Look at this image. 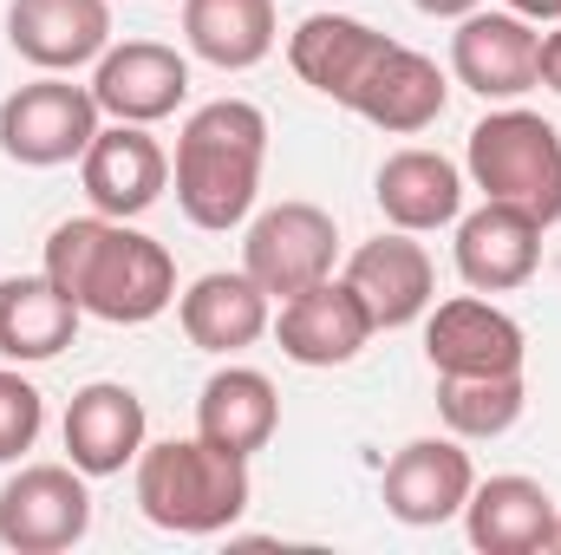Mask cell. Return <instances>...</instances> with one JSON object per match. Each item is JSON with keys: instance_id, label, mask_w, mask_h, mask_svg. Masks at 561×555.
<instances>
[{"instance_id": "1", "label": "cell", "mask_w": 561, "mask_h": 555, "mask_svg": "<svg viewBox=\"0 0 561 555\" xmlns=\"http://www.w3.org/2000/svg\"><path fill=\"white\" fill-rule=\"evenodd\" d=\"M287 66L320 99L359 112L366 125H379L392 138H419L424 125L444 118V99H450L437 59L386 39L379 26H366L353 13H307L287 33Z\"/></svg>"}, {"instance_id": "2", "label": "cell", "mask_w": 561, "mask_h": 555, "mask_svg": "<svg viewBox=\"0 0 561 555\" xmlns=\"http://www.w3.org/2000/svg\"><path fill=\"white\" fill-rule=\"evenodd\" d=\"M46 275L59 294L79 301V314L144 327L176 301V262L163 242L118 216H72L46 236Z\"/></svg>"}, {"instance_id": "3", "label": "cell", "mask_w": 561, "mask_h": 555, "mask_svg": "<svg viewBox=\"0 0 561 555\" xmlns=\"http://www.w3.org/2000/svg\"><path fill=\"white\" fill-rule=\"evenodd\" d=\"M268 157V118L249 99H216L176 132V203L196 229H236L255 209Z\"/></svg>"}, {"instance_id": "4", "label": "cell", "mask_w": 561, "mask_h": 555, "mask_svg": "<svg viewBox=\"0 0 561 555\" xmlns=\"http://www.w3.org/2000/svg\"><path fill=\"white\" fill-rule=\"evenodd\" d=\"M249 457L209 438H163L138 451V510L170 536H216L249 510Z\"/></svg>"}, {"instance_id": "5", "label": "cell", "mask_w": 561, "mask_h": 555, "mask_svg": "<svg viewBox=\"0 0 561 555\" xmlns=\"http://www.w3.org/2000/svg\"><path fill=\"white\" fill-rule=\"evenodd\" d=\"M470 183L490 196V203H516L529 209L542 229L561 223V132L542 112H490L477 132H470Z\"/></svg>"}, {"instance_id": "6", "label": "cell", "mask_w": 561, "mask_h": 555, "mask_svg": "<svg viewBox=\"0 0 561 555\" xmlns=\"http://www.w3.org/2000/svg\"><path fill=\"white\" fill-rule=\"evenodd\" d=\"M99 138V99L92 86H72L59 72L20 86L0 99V150L26 170H53L85 157V144Z\"/></svg>"}, {"instance_id": "7", "label": "cell", "mask_w": 561, "mask_h": 555, "mask_svg": "<svg viewBox=\"0 0 561 555\" xmlns=\"http://www.w3.org/2000/svg\"><path fill=\"white\" fill-rule=\"evenodd\" d=\"M92 530V490L79 464H26L0 484V543L20 555L72 550Z\"/></svg>"}, {"instance_id": "8", "label": "cell", "mask_w": 561, "mask_h": 555, "mask_svg": "<svg viewBox=\"0 0 561 555\" xmlns=\"http://www.w3.org/2000/svg\"><path fill=\"white\" fill-rule=\"evenodd\" d=\"M333 256H340V229L320 203H275L249 223V242H242V269L255 275V287L268 301H287L300 287L333 275Z\"/></svg>"}, {"instance_id": "9", "label": "cell", "mask_w": 561, "mask_h": 555, "mask_svg": "<svg viewBox=\"0 0 561 555\" xmlns=\"http://www.w3.org/2000/svg\"><path fill=\"white\" fill-rule=\"evenodd\" d=\"M373 333L379 327H373L366 301L333 275L300 287V294H287L280 301V320H275V340L294 366H346V360L366 353Z\"/></svg>"}, {"instance_id": "10", "label": "cell", "mask_w": 561, "mask_h": 555, "mask_svg": "<svg viewBox=\"0 0 561 555\" xmlns=\"http://www.w3.org/2000/svg\"><path fill=\"white\" fill-rule=\"evenodd\" d=\"M542 33L523 13H463L450 33V72L477 99H523L536 86Z\"/></svg>"}, {"instance_id": "11", "label": "cell", "mask_w": 561, "mask_h": 555, "mask_svg": "<svg viewBox=\"0 0 561 555\" xmlns=\"http://www.w3.org/2000/svg\"><path fill=\"white\" fill-rule=\"evenodd\" d=\"M79 177H85V196H92L99 216L131 223V216H144L163 196L170 157H163V144L150 138L144 125H99V138L85 144V157H79Z\"/></svg>"}, {"instance_id": "12", "label": "cell", "mask_w": 561, "mask_h": 555, "mask_svg": "<svg viewBox=\"0 0 561 555\" xmlns=\"http://www.w3.org/2000/svg\"><path fill=\"white\" fill-rule=\"evenodd\" d=\"M7 39L39 72H79V66L105 59L112 7L105 0H13L7 7Z\"/></svg>"}, {"instance_id": "13", "label": "cell", "mask_w": 561, "mask_h": 555, "mask_svg": "<svg viewBox=\"0 0 561 555\" xmlns=\"http://www.w3.org/2000/svg\"><path fill=\"white\" fill-rule=\"evenodd\" d=\"M183 92H190V66H183V53H170L157 39L105 46V59L92 72V99L118 125H157V118H170L183 105Z\"/></svg>"}, {"instance_id": "14", "label": "cell", "mask_w": 561, "mask_h": 555, "mask_svg": "<svg viewBox=\"0 0 561 555\" xmlns=\"http://www.w3.org/2000/svg\"><path fill=\"white\" fill-rule=\"evenodd\" d=\"M470 490H477L470 451H457L450 438H412L386 464V510L412 530H437V523L463 517Z\"/></svg>"}, {"instance_id": "15", "label": "cell", "mask_w": 561, "mask_h": 555, "mask_svg": "<svg viewBox=\"0 0 561 555\" xmlns=\"http://www.w3.org/2000/svg\"><path fill=\"white\" fill-rule=\"evenodd\" d=\"M424 353H431L437 373H523L529 340L503 307H490L477 294H457L424 320Z\"/></svg>"}, {"instance_id": "16", "label": "cell", "mask_w": 561, "mask_h": 555, "mask_svg": "<svg viewBox=\"0 0 561 555\" xmlns=\"http://www.w3.org/2000/svg\"><path fill=\"white\" fill-rule=\"evenodd\" d=\"M346 287L366 301L373 327H412L437 301V269H431L424 242H412L405 229H392V236H373V242L353 249Z\"/></svg>"}, {"instance_id": "17", "label": "cell", "mask_w": 561, "mask_h": 555, "mask_svg": "<svg viewBox=\"0 0 561 555\" xmlns=\"http://www.w3.org/2000/svg\"><path fill=\"white\" fill-rule=\"evenodd\" d=\"M542 262V223L516 203H490L470 209L457 223V275L470 281L477 294H510L536 275Z\"/></svg>"}, {"instance_id": "18", "label": "cell", "mask_w": 561, "mask_h": 555, "mask_svg": "<svg viewBox=\"0 0 561 555\" xmlns=\"http://www.w3.org/2000/svg\"><path fill=\"white\" fill-rule=\"evenodd\" d=\"M144 451V399L118 380H92L66 406V457L85 477H118Z\"/></svg>"}, {"instance_id": "19", "label": "cell", "mask_w": 561, "mask_h": 555, "mask_svg": "<svg viewBox=\"0 0 561 555\" xmlns=\"http://www.w3.org/2000/svg\"><path fill=\"white\" fill-rule=\"evenodd\" d=\"M556 517H561L556 497L536 477H490L463 503L470 550H483V555H549Z\"/></svg>"}, {"instance_id": "20", "label": "cell", "mask_w": 561, "mask_h": 555, "mask_svg": "<svg viewBox=\"0 0 561 555\" xmlns=\"http://www.w3.org/2000/svg\"><path fill=\"white\" fill-rule=\"evenodd\" d=\"M379 209H386V223L392 229H405V236H424V229H444V223H457L463 216V170L444 157V150H392L386 163H379Z\"/></svg>"}, {"instance_id": "21", "label": "cell", "mask_w": 561, "mask_h": 555, "mask_svg": "<svg viewBox=\"0 0 561 555\" xmlns=\"http://www.w3.org/2000/svg\"><path fill=\"white\" fill-rule=\"evenodd\" d=\"M79 333V301L59 294L53 275H7L0 281V360L39 366L59 360Z\"/></svg>"}, {"instance_id": "22", "label": "cell", "mask_w": 561, "mask_h": 555, "mask_svg": "<svg viewBox=\"0 0 561 555\" xmlns=\"http://www.w3.org/2000/svg\"><path fill=\"white\" fill-rule=\"evenodd\" d=\"M176 314H183L190 347H203V353H242V347H255L268 333V294L255 287L249 269L242 275L216 269V275L190 281V294L176 301Z\"/></svg>"}, {"instance_id": "23", "label": "cell", "mask_w": 561, "mask_h": 555, "mask_svg": "<svg viewBox=\"0 0 561 555\" xmlns=\"http://www.w3.org/2000/svg\"><path fill=\"white\" fill-rule=\"evenodd\" d=\"M280 424V399H275V380L255 373V366H222L203 399H196V438L236 451V457H255Z\"/></svg>"}, {"instance_id": "24", "label": "cell", "mask_w": 561, "mask_h": 555, "mask_svg": "<svg viewBox=\"0 0 561 555\" xmlns=\"http://www.w3.org/2000/svg\"><path fill=\"white\" fill-rule=\"evenodd\" d=\"M183 39L222 72H249L275 53V0H183Z\"/></svg>"}, {"instance_id": "25", "label": "cell", "mask_w": 561, "mask_h": 555, "mask_svg": "<svg viewBox=\"0 0 561 555\" xmlns=\"http://www.w3.org/2000/svg\"><path fill=\"white\" fill-rule=\"evenodd\" d=\"M523 406V373H437V412L457 438H503Z\"/></svg>"}, {"instance_id": "26", "label": "cell", "mask_w": 561, "mask_h": 555, "mask_svg": "<svg viewBox=\"0 0 561 555\" xmlns=\"http://www.w3.org/2000/svg\"><path fill=\"white\" fill-rule=\"evenodd\" d=\"M39 424H46V399H39V386L20 380L13 366H0V464L26 457L33 438H39Z\"/></svg>"}, {"instance_id": "27", "label": "cell", "mask_w": 561, "mask_h": 555, "mask_svg": "<svg viewBox=\"0 0 561 555\" xmlns=\"http://www.w3.org/2000/svg\"><path fill=\"white\" fill-rule=\"evenodd\" d=\"M536 79H542L549 92H561V26H556V33H542V53H536Z\"/></svg>"}, {"instance_id": "28", "label": "cell", "mask_w": 561, "mask_h": 555, "mask_svg": "<svg viewBox=\"0 0 561 555\" xmlns=\"http://www.w3.org/2000/svg\"><path fill=\"white\" fill-rule=\"evenodd\" d=\"M419 13H431V20H463V13H477L483 0H412Z\"/></svg>"}, {"instance_id": "29", "label": "cell", "mask_w": 561, "mask_h": 555, "mask_svg": "<svg viewBox=\"0 0 561 555\" xmlns=\"http://www.w3.org/2000/svg\"><path fill=\"white\" fill-rule=\"evenodd\" d=\"M503 7L523 20H561V0H503Z\"/></svg>"}, {"instance_id": "30", "label": "cell", "mask_w": 561, "mask_h": 555, "mask_svg": "<svg viewBox=\"0 0 561 555\" xmlns=\"http://www.w3.org/2000/svg\"><path fill=\"white\" fill-rule=\"evenodd\" d=\"M549 550H556V555H561V517H556V543H549Z\"/></svg>"}]
</instances>
